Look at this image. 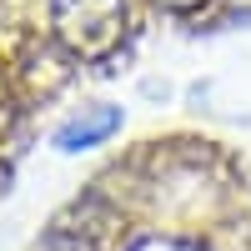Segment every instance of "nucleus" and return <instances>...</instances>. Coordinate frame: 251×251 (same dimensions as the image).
Instances as JSON below:
<instances>
[{"label": "nucleus", "instance_id": "f257e3e1", "mask_svg": "<svg viewBox=\"0 0 251 251\" xmlns=\"http://www.w3.org/2000/svg\"><path fill=\"white\" fill-rule=\"evenodd\" d=\"M50 30L75 60H100L126 35V0H50Z\"/></svg>", "mask_w": 251, "mask_h": 251}, {"label": "nucleus", "instance_id": "f03ea898", "mask_svg": "<svg viewBox=\"0 0 251 251\" xmlns=\"http://www.w3.org/2000/svg\"><path fill=\"white\" fill-rule=\"evenodd\" d=\"M126 241V211L106 191H80L66 211L50 221L46 251H116Z\"/></svg>", "mask_w": 251, "mask_h": 251}, {"label": "nucleus", "instance_id": "7ed1b4c3", "mask_svg": "<svg viewBox=\"0 0 251 251\" xmlns=\"http://www.w3.org/2000/svg\"><path fill=\"white\" fill-rule=\"evenodd\" d=\"M116 126H121V111H91V116H80L71 126H60L55 146H60V151H91V146H100Z\"/></svg>", "mask_w": 251, "mask_h": 251}, {"label": "nucleus", "instance_id": "20e7f679", "mask_svg": "<svg viewBox=\"0 0 251 251\" xmlns=\"http://www.w3.org/2000/svg\"><path fill=\"white\" fill-rule=\"evenodd\" d=\"M151 5L171 10V15H196V10H206V5H211V0H151Z\"/></svg>", "mask_w": 251, "mask_h": 251}]
</instances>
